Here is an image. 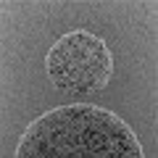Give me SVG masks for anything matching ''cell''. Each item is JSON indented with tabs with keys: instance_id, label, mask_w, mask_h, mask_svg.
Segmentation results:
<instances>
[{
	"instance_id": "6da1fadb",
	"label": "cell",
	"mask_w": 158,
	"mask_h": 158,
	"mask_svg": "<svg viewBox=\"0 0 158 158\" xmlns=\"http://www.w3.org/2000/svg\"><path fill=\"white\" fill-rule=\"evenodd\" d=\"M19 158H140L142 145L121 116L92 103L42 113L24 129Z\"/></svg>"
},
{
	"instance_id": "7a4b0ae2",
	"label": "cell",
	"mask_w": 158,
	"mask_h": 158,
	"mask_svg": "<svg viewBox=\"0 0 158 158\" xmlns=\"http://www.w3.org/2000/svg\"><path fill=\"white\" fill-rule=\"evenodd\" d=\"M45 63L53 85L74 95L106 90L113 74V56L106 40L87 29H74L58 37L48 50Z\"/></svg>"
}]
</instances>
